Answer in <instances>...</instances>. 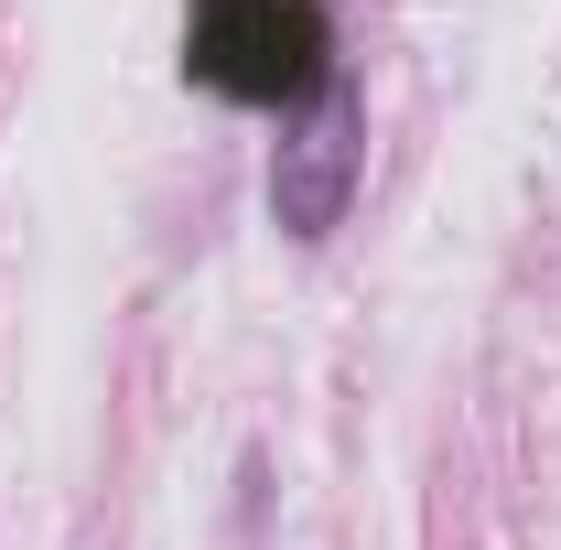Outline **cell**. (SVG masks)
Here are the masks:
<instances>
[{"mask_svg": "<svg viewBox=\"0 0 561 550\" xmlns=\"http://www.w3.org/2000/svg\"><path fill=\"white\" fill-rule=\"evenodd\" d=\"M184 76L238 108H313L335 98V22L324 0H195L184 11Z\"/></svg>", "mask_w": 561, "mask_h": 550, "instance_id": "obj_1", "label": "cell"}, {"mask_svg": "<svg viewBox=\"0 0 561 550\" xmlns=\"http://www.w3.org/2000/svg\"><path fill=\"white\" fill-rule=\"evenodd\" d=\"M346 195H356V98H313L291 108L271 140V216L291 238H335L346 227Z\"/></svg>", "mask_w": 561, "mask_h": 550, "instance_id": "obj_2", "label": "cell"}]
</instances>
